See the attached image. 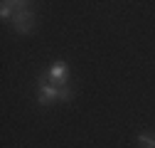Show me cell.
Here are the masks:
<instances>
[{
    "instance_id": "cell-6",
    "label": "cell",
    "mask_w": 155,
    "mask_h": 148,
    "mask_svg": "<svg viewBox=\"0 0 155 148\" xmlns=\"http://www.w3.org/2000/svg\"><path fill=\"white\" fill-rule=\"evenodd\" d=\"M74 99V91L69 86H59V101H71Z\"/></svg>"
},
{
    "instance_id": "cell-1",
    "label": "cell",
    "mask_w": 155,
    "mask_h": 148,
    "mask_svg": "<svg viewBox=\"0 0 155 148\" xmlns=\"http://www.w3.org/2000/svg\"><path fill=\"white\" fill-rule=\"evenodd\" d=\"M40 94H37V104H42V106H49V104H54L57 99H59V86H52V82H49V77H47V72L45 74H40Z\"/></svg>"
},
{
    "instance_id": "cell-3",
    "label": "cell",
    "mask_w": 155,
    "mask_h": 148,
    "mask_svg": "<svg viewBox=\"0 0 155 148\" xmlns=\"http://www.w3.org/2000/svg\"><path fill=\"white\" fill-rule=\"evenodd\" d=\"M47 77H49V82H52V84H59V86H69V69H67V62L57 59V62H54V64L49 67Z\"/></svg>"
},
{
    "instance_id": "cell-2",
    "label": "cell",
    "mask_w": 155,
    "mask_h": 148,
    "mask_svg": "<svg viewBox=\"0 0 155 148\" xmlns=\"http://www.w3.org/2000/svg\"><path fill=\"white\" fill-rule=\"evenodd\" d=\"M12 27H15V32H20V35H27V32H32L35 30V12L32 10H17L15 15H12Z\"/></svg>"
},
{
    "instance_id": "cell-4",
    "label": "cell",
    "mask_w": 155,
    "mask_h": 148,
    "mask_svg": "<svg viewBox=\"0 0 155 148\" xmlns=\"http://www.w3.org/2000/svg\"><path fill=\"white\" fill-rule=\"evenodd\" d=\"M12 15H15V3H10V0L0 3V17L3 20H12Z\"/></svg>"
},
{
    "instance_id": "cell-5",
    "label": "cell",
    "mask_w": 155,
    "mask_h": 148,
    "mask_svg": "<svg viewBox=\"0 0 155 148\" xmlns=\"http://www.w3.org/2000/svg\"><path fill=\"white\" fill-rule=\"evenodd\" d=\"M138 143H140V148H155V138L148 136V133H140L138 136Z\"/></svg>"
}]
</instances>
